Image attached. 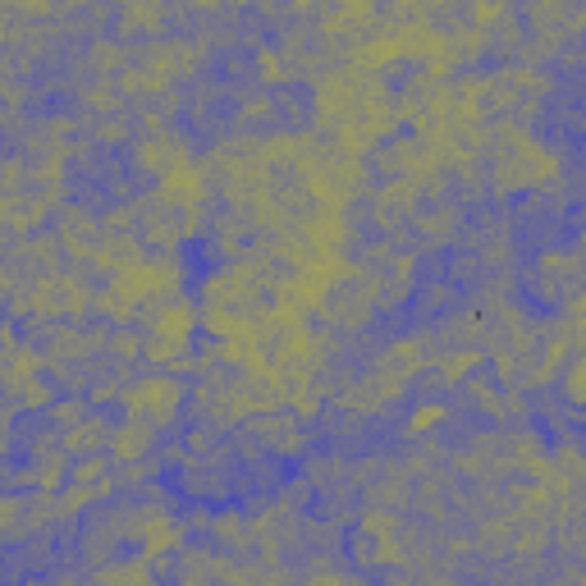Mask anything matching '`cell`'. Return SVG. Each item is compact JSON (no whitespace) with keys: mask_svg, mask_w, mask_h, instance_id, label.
<instances>
[{"mask_svg":"<svg viewBox=\"0 0 586 586\" xmlns=\"http://www.w3.org/2000/svg\"><path fill=\"white\" fill-rule=\"evenodd\" d=\"M179 403H184V385L174 376H147V385L129 394V413L133 417H147L152 426H170L174 413H179Z\"/></svg>","mask_w":586,"mask_h":586,"instance_id":"1","label":"cell"},{"mask_svg":"<svg viewBox=\"0 0 586 586\" xmlns=\"http://www.w3.org/2000/svg\"><path fill=\"white\" fill-rule=\"evenodd\" d=\"M60 243H65L74 257H97V252L106 248V225L83 207H65L60 211Z\"/></svg>","mask_w":586,"mask_h":586,"instance_id":"2","label":"cell"},{"mask_svg":"<svg viewBox=\"0 0 586 586\" xmlns=\"http://www.w3.org/2000/svg\"><path fill=\"white\" fill-rule=\"evenodd\" d=\"M252 435H257V445H271L275 454H303V449H307L303 426L293 422V417H280V413L252 422Z\"/></svg>","mask_w":586,"mask_h":586,"instance_id":"3","label":"cell"},{"mask_svg":"<svg viewBox=\"0 0 586 586\" xmlns=\"http://www.w3.org/2000/svg\"><path fill=\"white\" fill-rule=\"evenodd\" d=\"M184 161H188L184 142H179V138H170V133H156V138L138 142V165H142V170H152V174H170V170H179Z\"/></svg>","mask_w":586,"mask_h":586,"instance_id":"4","label":"cell"},{"mask_svg":"<svg viewBox=\"0 0 586 586\" xmlns=\"http://www.w3.org/2000/svg\"><path fill=\"white\" fill-rule=\"evenodd\" d=\"M106 445H115V431H110L106 417H83V422L69 426V435H65V454H74V458L101 454Z\"/></svg>","mask_w":586,"mask_h":586,"instance_id":"5","label":"cell"},{"mask_svg":"<svg viewBox=\"0 0 586 586\" xmlns=\"http://www.w3.org/2000/svg\"><path fill=\"white\" fill-rule=\"evenodd\" d=\"M152 435H156V426L147 422V417H129V422L115 431V458H124V463H133V458H142L147 449H152Z\"/></svg>","mask_w":586,"mask_h":586,"instance_id":"6","label":"cell"},{"mask_svg":"<svg viewBox=\"0 0 586 586\" xmlns=\"http://www.w3.org/2000/svg\"><path fill=\"white\" fill-rule=\"evenodd\" d=\"M42 216H46V202H37V197H19V193L5 197V225H10L14 234H19V229H33Z\"/></svg>","mask_w":586,"mask_h":586,"instance_id":"7","label":"cell"},{"mask_svg":"<svg viewBox=\"0 0 586 586\" xmlns=\"http://www.w3.org/2000/svg\"><path fill=\"white\" fill-rule=\"evenodd\" d=\"M417 229H422L431 243H449L463 225H458V211L454 207H435V211H426V216H417Z\"/></svg>","mask_w":586,"mask_h":586,"instance_id":"8","label":"cell"},{"mask_svg":"<svg viewBox=\"0 0 586 586\" xmlns=\"http://www.w3.org/2000/svg\"><path fill=\"white\" fill-rule=\"evenodd\" d=\"M458 303V284L454 280H435V284H426L422 289V312H449V307Z\"/></svg>","mask_w":586,"mask_h":586,"instance_id":"9","label":"cell"},{"mask_svg":"<svg viewBox=\"0 0 586 586\" xmlns=\"http://www.w3.org/2000/svg\"><path fill=\"white\" fill-rule=\"evenodd\" d=\"M60 481H65V454H46L42 463H37V486L60 490Z\"/></svg>","mask_w":586,"mask_h":586,"instance_id":"10","label":"cell"},{"mask_svg":"<svg viewBox=\"0 0 586 586\" xmlns=\"http://www.w3.org/2000/svg\"><path fill=\"white\" fill-rule=\"evenodd\" d=\"M83 417H87L83 399H55V403H51V422H55V426H65V431H69V426H78Z\"/></svg>","mask_w":586,"mask_h":586,"instance_id":"11","label":"cell"},{"mask_svg":"<svg viewBox=\"0 0 586 586\" xmlns=\"http://www.w3.org/2000/svg\"><path fill=\"white\" fill-rule=\"evenodd\" d=\"M129 138V120H124V110L115 115V120H101L97 124V142H106V147H115V142Z\"/></svg>","mask_w":586,"mask_h":586,"instance_id":"12","label":"cell"},{"mask_svg":"<svg viewBox=\"0 0 586 586\" xmlns=\"http://www.w3.org/2000/svg\"><path fill=\"white\" fill-rule=\"evenodd\" d=\"M110 348H115L120 358H138V353H147V344H142L133 330H115V335H110Z\"/></svg>","mask_w":586,"mask_h":586,"instance_id":"13","label":"cell"},{"mask_svg":"<svg viewBox=\"0 0 586 586\" xmlns=\"http://www.w3.org/2000/svg\"><path fill=\"white\" fill-rule=\"evenodd\" d=\"M532 14H536V23H541V33H545V28H550V19H564V14H568V0H536Z\"/></svg>","mask_w":586,"mask_h":586,"instance_id":"14","label":"cell"},{"mask_svg":"<svg viewBox=\"0 0 586 586\" xmlns=\"http://www.w3.org/2000/svg\"><path fill=\"white\" fill-rule=\"evenodd\" d=\"M449 275H454V284H467L481 275V257H472V252H463V257H454V266H449Z\"/></svg>","mask_w":586,"mask_h":586,"instance_id":"15","label":"cell"},{"mask_svg":"<svg viewBox=\"0 0 586 586\" xmlns=\"http://www.w3.org/2000/svg\"><path fill=\"white\" fill-rule=\"evenodd\" d=\"M257 65H261V78H266V83H280V78H284V60L275 51H261Z\"/></svg>","mask_w":586,"mask_h":586,"instance_id":"16","label":"cell"},{"mask_svg":"<svg viewBox=\"0 0 586 586\" xmlns=\"http://www.w3.org/2000/svg\"><path fill=\"white\" fill-rule=\"evenodd\" d=\"M92 60H97L101 69H115V65H120V60H124V55H120V46L97 42V46H92Z\"/></svg>","mask_w":586,"mask_h":586,"instance_id":"17","label":"cell"}]
</instances>
